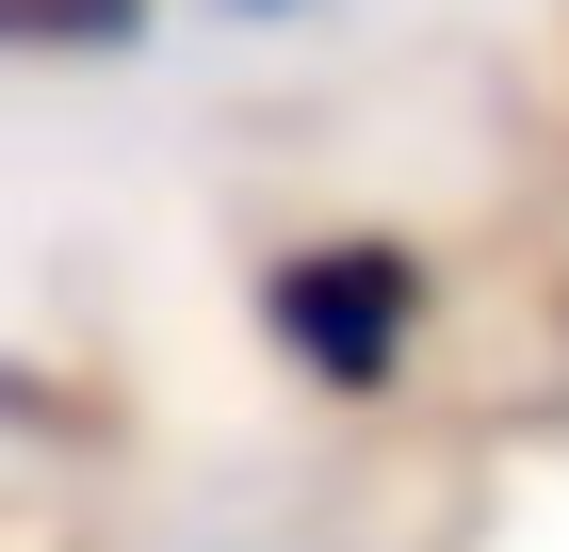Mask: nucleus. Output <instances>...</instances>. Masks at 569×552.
I'll list each match as a JSON object with an SVG mask.
<instances>
[{
	"label": "nucleus",
	"mask_w": 569,
	"mask_h": 552,
	"mask_svg": "<svg viewBox=\"0 0 569 552\" xmlns=\"http://www.w3.org/2000/svg\"><path fill=\"white\" fill-rule=\"evenodd\" d=\"M147 49V0H0V66H98Z\"/></svg>",
	"instance_id": "obj_2"
},
{
	"label": "nucleus",
	"mask_w": 569,
	"mask_h": 552,
	"mask_svg": "<svg viewBox=\"0 0 569 552\" xmlns=\"http://www.w3.org/2000/svg\"><path fill=\"white\" fill-rule=\"evenodd\" d=\"M261 341L309 390H391L407 341H423V260L391 228H309V244L261 260Z\"/></svg>",
	"instance_id": "obj_1"
},
{
	"label": "nucleus",
	"mask_w": 569,
	"mask_h": 552,
	"mask_svg": "<svg viewBox=\"0 0 569 552\" xmlns=\"http://www.w3.org/2000/svg\"><path fill=\"white\" fill-rule=\"evenodd\" d=\"M244 17H293V0H244Z\"/></svg>",
	"instance_id": "obj_3"
}]
</instances>
